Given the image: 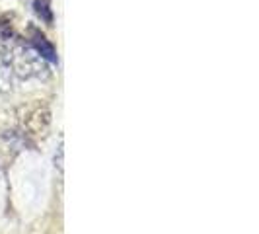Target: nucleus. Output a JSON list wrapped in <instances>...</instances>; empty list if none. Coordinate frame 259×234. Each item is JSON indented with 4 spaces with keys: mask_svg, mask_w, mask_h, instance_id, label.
Masks as SVG:
<instances>
[{
    "mask_svg": "<svg viewBox=\"0 0 259 234\" xmlns=\"http://www.w3.org/2000/svg\"><path fill=\"white\" fill-rule=\"evenodd\" d=\"M31 35H33L31 45L35 47V51L39 53V57H41V59H47V61H51V63H55V61H57V55H55V49H53L51 43L43 37L39 31H35V29H31Z\"/></svg>",
    "mask_w": 259,
    "mask_h": 234,
    "instance_id": "f257e3e1",
    "label": "nucleus"
},
{
    "mask_svg": "<svg viewBox=\"0 0 259 234\" xmlns=\"http://www.w3.org/2000/svg\"><path fill=\"white\" fill-rule=\"evenodd\" d=\"M35 12L41 16V20H45L47 24H51L53 22V14H51V8H49V0H35Z\"/></svg>",
    "mask_w": 259,
    "mask_h": 234,
    "instance_id": "f03ea898",
    "label": "nucleus"
}]
</instances>
